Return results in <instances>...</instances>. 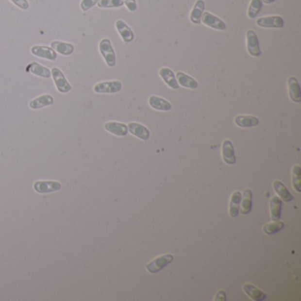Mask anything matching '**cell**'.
Wrapping results in <instances>:
<instances>
[{"label":"cell","mask_w":301,"mask_h":301,"mask_svg":"<svg viewBox=\"0 0 301 301\" xmlns=\"http://www.w3.org/2000/svg\"><path fill=\"white\" fill-rule=\"evenodd\" d=\"M256 24L263 29H282L284 26V20L281 16L273 15L259 18Z\"/></svg>","instance_id":"5b68a950"},{"label":"cell","mask_w":301,"mask_h":301,"mask_svg":"<svg viewBox=\"0 0 301 301\" xmlns=\"http://www.w3.org/2000/svg\"><path fill=\"white\" fill-rule=\"evenodd\" d=\"M276 0H262V3L266 4V5H270L272 3H274Z\"/></svg>","instance_id":"d590c367"},{"label":"cell","mask_w":301,"mask_h":301,"mask_svg":"<svg viewBox=\"0 0 301 301\" xmlns=\"http://www.w3.org/2000/svg\"><path fill=\"white\" fill-rule=\"evenodd\" d=\"M244 291L247 293L248 297H250L252 301H263L267 299V294L265 292L258 289L257 287L252 285L251 284H246L243 286Z\"/></svg>","instance_id":"603a6c76"},{"label":"cell","mask_w":301,"mask_h":301,"mask_svg":"<svg viewBox=\"0 0 301 301\" xmlns=\"http://www.w3.org/2000/svg\"><path fill=\"white\" fill-rule=\"evenodd\" d=\"M51 77L53 78L54 83L59 92L66 94L72 90V86L68 83L63 72L59 68L53 67L51 69Z\"/></svg>","instance_id":"3957f363"},{"label":"cell","mask_w":301,"mask_h":301,"mask_svg":"<svg viewBox=\"0 0 301 301\" xmlns=\"http://www.w3.org/2000/svg\"><path fill=\"white\" fill-rule=\"evenodd\" d=\"M15 5H17L19 8L22 10H28L29 8V3L28 0H10Z\"/></svg>","instance_id":"d6a6232c"},{"label":"cell","mask_w":301,"mask_h":301,"mask_svg":"<svg viewBox=\"0 0 301 301\" xmlns=\"http://www.w3.org/2000/svg\"><path fill=\"white\" fill-rule=\"evenodd\" d=\"M201 21L204 25L208 26L211 29H217V30H225L226 29V24L222 19L218 18L217 16L214 15L209 12H203L201 16Z\"/></svg>","instance_id":"9c48e42d"},{"label":"cell","mask_w":301,"mask_h":301,"mask_svg":"<svg viewBox=\"0 0 301 301\" xmlns=\"http://www.w3.org/2000/svg\"><path fill=\"white\" fill-rule=\"evenodd\" d=\"M262 0H251L248 10V16L249 19H254L257 17L260 11L262 8Z\"/></svg>","instance_id":"f1b7e54d"},{"label":"cell","mask_w":301,"mask_h":301,"mask_svg":"<svg viewBox=\"0 0 301 301\" xmlns=\"http://www.w3.org/2000/svg\"><path fill=\"white\" fill-rule=\"evenodd\" d=\"M269 209L271 219L276 222L281 217L282 200L278 196H273L269 201Z\"/></svg>","instance_id":"4316f807"},{"label":"cell","mask_w":301,"mask_h":301,"mask_svg":"<svg viewBox=\"0 0 301 301\" xmlns=\"http://www.w3.org/2000/svg\"><path fill=\"white\" fill-rule=\"evenodd\" d=\"M50 46L57 53L63 55V56H70L74 52L73 44L66 43V42L53 41L51 42Z\"/></svg>","instance_id":"44dd1931"},{"label":"cell","mask_w":301,"mask_h":301,"mask_svg":"<svg viewBox=\"0 0 301 301\" xmlns=\"http://www.w3.org/2000/svg\"><path fill=\"white\" fill-rule=\"evenodd\" d=\"M99 50L102 54V58H104L107 66L110 67H114L117 63L116 54L112 47L111 40L108 38L101 40L99 44Z\"/></svg>","instance_id":"6da1fadb"},{"label":"cell","mask_w":301,"mask_h":301,"mask_svg":"<svg viewBox=\"0 0 301 301\" xmlns=\"http://www.w3.org/2000/svg\"><path fill=\"white\" fill-rule=\"evenodd\" d=\"M173 261H174V256L172 254L170 253L164 254L159 257L155 258L152 262L148 263L146 265V269L150 274H155L162 270L163 268H165L167 265H169Z\"/></svg>","instance_id":"7a4b0ae2"},{"label":"cell","mask_w":301,"mask_h":301,"mask_svg":"<svg viewBox=\"0 0 301 301\" xmlns=\"http://www.w3.org/2000/svg\"><path fill=\"white\" fill-rule=\"evenodd\" d=\"M54 103V98L50 95H43L36 97L29 102V108L32 110H39L44 107L52 105Z\"/></svg>","instance_id":"ac0fdd59"},{"label":"cell","mask_w":301,"mask_h":301,"mask_svg":"<svg viewBox=\"0 0 301 301\" xmlns=\"http://www.w3.org/2000/svg\"><path fill=\"white\" fill-rule=\"evenodd\" d=\"M292 186L298 193H301V168L300 165H295L292 168Z\"/></svg>","instance_id":"83f0119b"},{"label":"cell","mask_w":301,"mask_h":301,"mask_svg":"<svg viewBox=\"0 0 301 301\" xmlns=\"http://www.w3.org/2000/svg\"><path fill=\"white\" fill-rule=\"evenodd\" d=\"M215 301H226V293H225V291H223V290H220V291L217 292V294L216 295Z\"/></svg>","instance_id":"e575fe53"},{"label":"cell","mask_w":301,"mask_h":301,"mask_svg":"<svg viewBox=\"0 0 301 301\" xmlns=\"http://www.w3.org/2000/svg\"><path fill=\"white\" fill-rule=\"evenodd\" d=\"M204 9H205L204 0H197L190 14V20L194 24L198 25L201 23V16L203 14Z\"/></svg>","instance_id":"ffe728a7"},{"label":"cell","mask_w":301,"mask_h":301,"mask_svg":"<svg viewBox=\"0 0 301 301\" xmlns=\"http://www.w3.org/2000/svg\"><path fill=\"white\" fill-rule=\"evenodd\" d=\"M127 127H128V131L130 132L133 135L141 139L142 141L149 140V138L150 136V130L146 126L141 125V124H139V123L132 122V123L128 124Z\"/></svg>","instance_id":"30bf717a"},{"label":"cell","mask_w":301,"mask_h":301,"mask_svg":"<svg viewBox=\"0 0 301 301\" xmlns=\"http://www.w3.org/2000/svg\"><path fill=\"white\" fill-rule=\"evenodd\" d=\"M27 72L34 74L35 76L38 77L44 78V79H49L51 76V71L49 68L45 67L44 66H42L41 64L37 62H31L27 66Z\"/></svg>","instance_id":"9a60e30c"},{"label":"cell","mask_w":301,"mask_h":301,"mask_svg":"<svg viewBox=\"0 0 301 301\" xmlns=\"http://www.w3.org/2000/svg\"><path fill=\"white\" fill-rule=\"evenodd\" d=\"M159 75L163 79L166 85H168L172 89H179L180 85L176 79V75L172 72V70L168 67H162L159 70Z\"/></svg>","instance_id":"5bb4252c"},{"label":"cell","mask_w":301,"mask_h":301,"mask_svg":"<svg viewBox=\"0 0 301 301\" xmlns=\"http://www.w3.org/2000/svg\"><path fill=\"white\" fill-rule=\"evenodd\" d=\"M99 0H83L81 2V8L83 12H87L89 9H91L95 5H97Z\"/></svg>","instance_id":"1f68e13d"},{"label":"cell","mask_w":301,"mask_h":301,"mask_svg":"<svg viewBox=\"0 0 301 301\" xmlns=\"http://www.w3.org/2000/svg\"><path fill=\"white\" fill-rule=\"evenodd\" d=\"M240 203L241 204H240L239 212H241L242 215H248V214L250 213V211L252 210V190L249 189V188L245 190Z\"/></svg>","instance_id":"484cf974"},{"label":"cell","mask_w":301,"mask_h":301,"mask_svg":"<svg viewBox=\"0 0 301 301\" xmlns=\"http://www.w3.org/2000/svg\"><path fill=\"white\" fill-rule=\"evenodd\" d=\"M176 79L178 81L179 85H181L182 87H185V88L196 89L199 87V83H197L195 79L185 74L183 72H178L176 73Z\"/></svg>","instance_id":"d6986e66"},{"label":"cell","mask_w":301,"mask_h":301,"mask_svg":"<svg viewBox=\"0 0 301 301\" xmlns=\"http://www.w3.org/2000/svg\"><path fill=\"white\" fill-rule=\"evenodd\" d=\"M273 188L275 190V192L277 193L278 197H280V199L283 201L290 202V201H293V199H294V197L289 192V190L285 186V184H284L280 180H275L273 182Z\"/></svg>","instance_id":"2e32d148"},{"label":"cell","mask_w":301,"mask_h":301,"mask_svg":"<svg viewBox=\"0 0 301 301\" xmlns=\"http://www.w3.org/2000/svg\"><path fill=\"white\" fill-rule=\"evenodd\" d=\"M124 5L123 0H99L97 6L99 8H117Z\"/></svg>","instance_id":"4dcf8cb0"},{"label":"cell","mask_w":301,"mask_h":301,"mask_svg":"<svg viewBox=\"0 0 301 301\" xmlns=\"http://www.w3.org/2000/svg\"><path fill=\"white\" fill-rule=\"evenodd\" d=\"M284 227V223L278 220L274 223H268L262 230H263V233H266L267 235H273L282 231Z\"/></svg>","instance_id":"f546056e"},{"label":"cell","mask_w":301,"mask_h":301,"mask_svg":"<svg viewBox=\"0 0 301 301\" xmlns=\"http://www.w3.org/2000/svg\"><path fill=\"white\" fill-rule=\"evenodd\" d=\"M124 4L126 5L127 9L130 12H135L137 9V4H136V0H123Z\"/></svg>","instance_id":"836d02e7"},{"label":"cell","mask_w":301,"mask_h":301,"mask_svg":"<svg viewBox=\"0 0 301 301\" xmlns=\"http://www.w3.org/2000/svg\"><path fill=\"white\" fill-rule=\"evenodd\" d=\"M235 124L241 128H249L259 126L260 120L256 117L239 115L235 117Z\"/></svg>","instance_id":"d4e9b609"},{"label":"cell","mask_w":301,"mask_h":301,"mask_svg":"<svg viewBox=\"0 0 301 301\" xmlns=\"http://www.w3.org/2000/svg\"><path fill=\"white\" fill-rule=\"evenodd\" d=\"M242 194L239 191H236L232 194V198L230 201V207H229V213L230 216L235 218L237 217L239 214V209H240V202H241Z\"/></svg>","instance_id":"cb8c5ba5"},{"label":"cell","mask_w":301,"mask_h":301,"mask_svg":"<svg viewBox=\"0 0 301 301\" xmlns=\"http://www.w3.org/2000/svg\"><path fill=\"white\" fill-rule=\"evenodd\" d=\"M62 185L57 181H36L34 189L38 194H50L61 189Z\"/></svg>","instance_id":"ba28073f"},{"label":"cell","mask_w":301,"mask_h":301,"mask_svg":"<svg viewBox=\"0 0 301 301\" xmlns=\"http://www.w3.org/2000/svg\"><path fill=\"white\" fill-rule=\"evenodd\" d=\"M288 90H289V97L292 102L297 103L301 102V86L298 80L294 76H291L288 80Z\"/></svg>","instance_id":"4fadbf2b"},{"label":"cell","mask_w":301,"mask_h":301,"mask_svg":"<svg viewBox=\"0 0 301 301\" xmlns=\"http://www.w3.org/2000/svg\"><path fill=\"white\" fill-rule=\"evenodd\" d=\"M246 36H247V48L248 53L252 57L259 58L262 55V51L260 49V42L257 34L252 29H249L247 31Z\"/></svg>","instance_id":"277c9868"},{"label":"cell","mask_w":301,"mask_h":301,"mask_svg":"<svg viewBox=\"0 0 301 301\" xmlns=\"http://www.w3.org/2000/svg\"><path fill=\"white\" fill-rule=\"evenodd\" d=\"M31 53L35 57L44 58L50 61H55L58 58V53L53 49L44 45H34L31 48Z\"/></svg>","instance_id":"52a82bcc"},{"label":"cell","mask_w":301,"mask_h":301,"mask_svg":"<svg viewBox=\"0 0 301 301\" xmlns=\"http://www.w3.org/2000/svg\"><path fill=\"white\" fill-rule=\"evenodd\" d=\"M149 104L153 109H155L156 111H161V112H169L171 109L170 102L166 101L162 97H156V96H151L149 98Z\"/></svg>","instance_id":"7402d4cb"},{"label":"cell","mask_w":301,"mask_h":301,"mask_svg":"<svg viewBox=\"0 0 301 301\" xmlns=\"http://www.w3.org/2000/svg\"><path fill=\"white\" fill-rule=\"evenodd\" d=\"M104 129L117 136H126L128 133V127L126 124L119 122H107L104 125Z\"/></svg>","instance_id":"e0dca14e"},{"label":"cell","mask_w":301,"mask_h":301,"mask_svg":"<svg viewBox=\"0 0 301 301\" xmlns=\"http://www.w3.org/2000/svg\"><path fill=\"white\" fill-rule=\"evenodd\" d=\"M116 29L117 32L120 34L125 44H130L134 39V34L130 27L126 24L122 19H117L116 21Z\"/></svg>","instance_id":"8fae6325"},{"label":"cell","mask_w":301,"mask_h":301,"mask_svg":"<svg viewBox=\"0 0 301 301\" xmlns=\"http://www.w3.org/2000/svg\"><path fill=\"white\" fill-rule=\"evenodd\" d=\"M222 155L223 159L227 165H233L236 164L237 158L235 155V151L233 148V142L229 140H225L222 146Z\"/></svg>","instance_id":"7c38bea8"},{"label":"cell","mask_w":301,"mask_h":301,"mask_svg":"<svg viewBox=\"0 0 301 301\" xmlns=\"http://www.w3.org/2000/svg\"><path fill=\"white\" fill-rule=\"evenodd\" d=\"M121 88L122 83L119 81H112L97 83L94 87V91L97 94H116Z\"/></svg>","instance_id":"8992f818"}]
</instances>
